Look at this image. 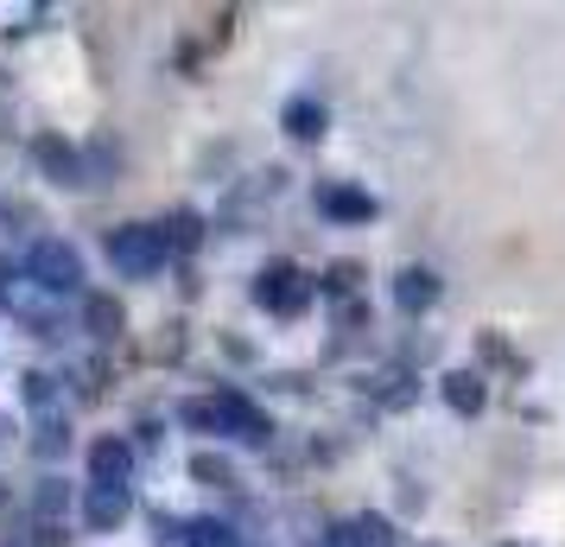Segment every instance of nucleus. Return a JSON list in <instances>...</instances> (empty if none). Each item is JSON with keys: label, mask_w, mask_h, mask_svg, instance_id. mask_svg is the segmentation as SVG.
<instances>
[]
</instances>
